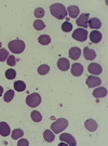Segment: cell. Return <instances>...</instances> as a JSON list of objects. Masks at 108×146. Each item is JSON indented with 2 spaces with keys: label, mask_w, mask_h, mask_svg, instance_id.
<instances>
[{
  "label": "cell",
  "mask_w": 108,
  "mask_h": 146,
  "mask_svg": "<svg viewBox=\"0 0 108 146\" xmlns=\"http://www.w3.org/2000/svg\"><path fill=\"white\" fill-rule=\"evenodd\" d=\"M50 12L54 17H56L58 20H63L67 16V11L65 7L61 3H54L50 7Z\"/></svg>",
  "instance_id": "cell-1"
},
{
  "label": "cell",
  "mask_w": 108,
  "mask_h": 146,
  "mask_svg": "<svg viewBox=\"0 0 108 146\" xmlns=\"http://www.w3.org/2000/svg\"><path fill=\"white\" fill-rule=\"evenodd\" d=\"M9 50L12 53H15V54H20L25 50V42L20 39H15V40H12L9 42L8 44Z\"/></svg>",
  "instance_id": "cell-2"
},
{
  "label": "cell",
  "mask_w": 108,
  "mask_h": 146,
  "mask_svg": "<svg viewBox=\"0 0 108 146\" xmlns=\"http://www.w3.org/2000/svg\"><path fill=\"white\" fill-rule=\"evenodd\" d=\"M68 125V121L64 118H60V119L55 120L51 125V129L54 133H61L62 131H64Z\"/></svg>",
  "instance_id": "cell-3"
},
{
  "label": "cell",
  "mask_w": 108,
  "mask_h": 146,
  "mask_svg": "<svg viewBox=\"0 0 108 146\" xmlns=\"http://www.w3.org/2000/svg\"><path fill=\"white\" fill-rule=\"evenodd\" d=\"M41 103V96L38 93H31L26 98V104L29 107L35 108L38 105Z\"/></svg>",
  "instance_id": "cell-4"
},
{
  "label": "cell",
  "mask_w": 108,
  "mask_h": 146,
  "mask_svg": "<svg viewBox=\"0 0 108 146\" xmlns=\"http://www.w3.org/2000/svg\"><path fill=\"white\" fill-rule=\"evenodd\" d=\"M72 38L77 41L83 42L87 40V31L84 28H77L76 31L72 33Z\"/></svg>",
  "instance_id": "cell-5"
},
{
  "label": "cell",
  "mask_w": 108,
  "mask_h": 146,
  "mask_svg": "<svg viewBox=\"0 0 108 146\" xmlns=\"http://www.w3.org/2000/svg\"><path fill=\"white\" fill-rule=\"evenodd\" d=\"M87 84L89 88H95V87H98L99 84H102V80L96 77V76H90V77H87Z\"/></svg>",
  "instance_id": "cell-6"
},
{
  "label": "cell",
  "mask_w": 108,
  "mask_h": 146,
  "mask_svg": "<svg viewBox=\"0 0 108 146\" xmlns=\"http://www.w3.org/2000/svg\"><path fill=\"white\" fill-rule=\"evenodd\" d=\"M87 70H89V73L92 74L93 76H95V75H99V74H102V66L97 64V63H91L90 65H89V67H87Z\"/></svg>",
  "instance_id": "cell-7"
},
{
  "label": "cell",
  "mask_w": 108,
  "mask_h": 146,
  "mask_svg": "<svg viewBox=\"0 0 108 146\" xmlns=\"http://www.w3.org/2000/svg\"><path fill=\"white\" fill-rule=\"evenodd\" d=\"M60 140L63 141V142H66L68 145H72V146L77 145L75 137H74L72 134H69V133H64V134H61V135H60Z\"/></svg>",
  "instance_id": "cell-8"
},
{
  "label": "cell",
  "mask_w": 108,
  "mask_h": 146,
  "mask_svg": "<svg viewBox=\"0 0 108 146\" xmlns=\"http://www.w3.org/2000/svg\"><path fill=\"white\" fill-rule=\"evenodd\" d=\"M87 21H89V13H83L78 17V20L76 21L78 26L82 27V28H87Z\"/></svg>",
  "instance_id": "cell-9"
},
{
  "label": "cell",
  "mask_w": 108,
  "mask_h": 146,
  "mask_svg": "<svg viewBox=\"0 0 108 146\" xmlns=\"http://www.w3.org/2000/svg\"><path fill=\"white\" fill-rule=\"evenodd\" d=\"M69 66H70V63H69V61H68L67 58H62L57 61V67H58V69L63 70V72L68 70V69H69Z\"/></svg>",
  "instance_id": "cell-10"
},
{
  "label": "cell",
  "mask_w": 108,
  "mask_h": 146,
  "mask_svg": "<svg viewBox=\"0 0 108 146\" xmlns=\"http://www.w3.org/2000/svg\"><path fill=\"white\" fill-rule=\"evenodd\" d=\"M83 73V66L79 63H75L72 65V74L76 77L81 76Z\"/></svg>",
  "instance_id": "cell-11"
},
{
  "label": "cell",
  "mask_w": 108,
  "mask_h": 146,
  "mask_svg": "<svg viewBox=\"0 0 108 146\" xmlns=\"http://www.w3.org/2000/svg\"><path fill=\"white\" fill-rule=\"evenodd\" d=\"M83 55H84L85 60H89V61H92V60H94V58H96V53H95V51L92 50V49H90V48H87V47L83 49Z\"/></svg>",
  "instance_id": "cell-12"
},
{
  "label": "cell",
  "mask_w": 108,
  "mask_h": 146,
  "mask_svg": "<svg viewBox=\"0 0 108 146\" xmlns=\"http://www.w3.org/2000/svg\"><path fill=\"white\" fill-rule=\"evenodd\" d=\"M87 26L90 27V28H92V29H98L102 26V23L96 17H92L91 20L87 21Z\"/></svg>",
  "instance_id": "cell-13"
},
{
  "label": "cell",
  "mask_w": 108,
  "mask_h": 146,
  "mask_svg": "<svg viewBox=\"0 0 108 146\" xmlns=\"http://www.w3.org/2000/svg\"><path fill=\"white\" fill-rule=\"evenodd\" d=\"M106 95H107V90H106V88H104V87H99V88L95 89L93 91V96L94 98H97V99H99V98H105Z\"/></svg>",
  "instance_id": "cell-14"
},
{
  "label": "cell",
  "mask_w": 108,
  "mask_h": 146,
  "mask_svg": "<svg viewBox=\"0 0 108 146\" xmlns=\"http://www.w3.org/2000/svg\"><path fill=\"white\" fill-rule=\"evenodd\" d=\"M67 14H69L70 17L72 19H76L78 15H79V8H78L77 5H70V7H68V9H67Z\"/></svg>",
  "instance_id": "cell-15"
},
{
  "label": "cell",
  "mask_w": 108,
  "mask_h": 146,
  "mask_svg": "<svg viewBox=\"0 0 108 146\" xmlns=\"http://www.w3.org/2000/svg\"><path fill=\"white\" fill-rule=\"evenodd\" d=\"M11 133L10 125L7 122H0V134L2 136H8Z\"/></svg>",
  "instance_id": "cell-16"
},
{
  "label": "cell",
  "mask_w": 108,
  "mask_h": 146,
  "mask_svg": "<svg viewBox=\"0 0 108 146\" xmlns=\"http://www.w3.org/2000/svg\"><path fill=\"white\" fill-rule=\"evenodd\" d=\"M81 55V50L80 48L78 47H74L69 50V58H72V60H78Z\"/></svg>",
  "instance_id": "cell-17"
},
{
  "label": "cell",
  "mask_w": 108,
  "mask_h": 146,
  "mask_svg": "<svg viewBox=\"0 0 108 146\" xmlns=\"http://www.w3.org/2000/svg\"><path fill=\"white\" fill-rule=\"evenodd\" d=\"M90 40L93 43H98V42L102 40V34L98 31H93L90 34Z\"/></svg>",
  "instance_id": "cell-18"
},
{
  "label": "cell",
  "mask_w": 108,
  "mask_h": 146,
  "mask_svg": "<svg viewBox=\"0 0 108 146\" xmlns=\"http://www.w3.org/2000/svg\"><path fill=\"white\" fill-rule=\"evenodd\" d=\"M84 127L87 128V130L93 132V131H95L96 129H97V123H96V121H95V120L89 119L84 122Z\"/></svg>",
  "instance_id": "cell-19"
},
{
  "label": "cell",
  "mask_w": 108,
  "mask_h": 146,
  "mask_svg": "<svg viewBox=\"0 0 108 146\" xmlns=\"http://www.w3.org/2000/svg\"><path fill=\"white\" fill-rule=\"evenodd\" d=\"M14 89H15V91H17V92H23V91H25V89H26L25 82L22 81V80H17L16 82H14Z\"/></svg>",
  "instance_id": "cell-20"
},
{
  "label": "cell",
  "mask_w": 108,
  "mask_h": 146,
  "mask_svg": "<svg viewBox=\"0 0 108 146\" xmlns=\"http://www.w3.org/2000/svg\"><path fill=\"white\" fill-rule=\"evenodd\" d=\"M43 137H44V140H46V142H53L54 141V139H55V135L53 134V132H52V130H46L44 132H43Z\"/></svg>",
  "instance_id": "cell-21"
},
{
  "label": "cell",
  "mask_w": 108,
  "mask_h": 146,
  "mask_svg": "<svg viewBox=\"0 0 108 146\" xmlns=\"http://www.w3.org/2000/svg\"><path fill=\"white\" fill-rule=\"evenodd\" d=\"M38 41L42 46H46V44H49L51 42V37L48 36V35H41L38 38Z\"/></svg>",
  "instance_id": "cell-22"
},
{
  "label": "cell",
  "mask_w": 108,
  "mask_h": 146,
  "mask_svg": "<svg viewBox=\"0 0 108 146\" xmlns=\"http://www.w3.org/2000/svg\"><path fill=\"white\" fill-rule=\"evenodd\" d=\"M49 72H50V66H49V65L43 64V65H40V66L38 67V74H39V75H46Z\"/></svg>",
  "instance_id": "cell-23"
},
{
  "label": "cell",
  "mask_w": 108,
  "mask_h": 146,
  "mask_svg": "<svg viewBox=\"0 0 108 146\" xmlns=\"http://www.w3.org/2000/svg\"><path fill=\"white\" fill-rule=\"evenodd\" d=\"M31 119L32 121H35V122H40L42 120V116L41 114L39 113V111H37V110H34V111H31Z\"/></svg>",
  "instance_id": "cell-24"
},
{
  "label": "cell",
  "mask_w": 108,
  "mask_h": 146,
  "mask_svg": "<svg viewBox=\"0 0 108 146\" xmlns=\"http://www.w3.org/2000/svg\"><path fill=\"white\" fill-rule=\"evenodd\" d=\"M23 135H24V132H23V130H21V129H15V130H13L12 134H11V136H12L13 140L21 139Z\"/></svg>",
  "instance_id": "cell-25"
},
{
  "label": "cell",
  "mask_w": 108,
  "mask_h": 146,
  "mask_svg": "<svg viewBox=\"0 0 108 146\" xmlns=\"http://www.w3.org/2000/svg\"><path fill=\"white\" fill-rule=\"evenodd\" d=\"M13 98H14V91H13V90H9V91H7V93L5 94L3 100H5V102L9 103V102H11V101L13 100Z\"/></svg>",
  "instance_id": "cell-26"
},
{
  "label": "cell",
  "mask_w": 108,
  "mask_h": 146,
  "mask_svg": "<svg viewBox=\"0 0 108 146\" xmlns=\"http://www.w3.org/2000/svg\"><path fill=\"white\" fill-rule=\"evenodd\" d=\"M34 27H35L36 31H42L43 28H46V24L40 20H37V21L34 22Z\"/></svg>",
  "instance_id": "cell-27"
},
{
  "label": "cell",
  "mask_w": 108,
  "mask_h": 146,
  "mask_svg": "<svg viewBox=\"0 0 108 146\" xmlns=\"http://www.w3.org/2000/svg\"><path fill=\"white\" fill-rule=\"evenodd\" d=\"M9 58V52L5 49H0V62H5Z\"/></svg>",
  "instance_id": "cell-28"
},
{
  "label": "cell",
  "mask_w": 108,
  "mask_h": 146,
  "mask_svg": "<svg viewBox=\"0 0 108 146\" xmlns=\"http://www.w3.org/2000/svg\"><path fill=\"white\" fill-rule=\"evenodd\" d=\"M16 77V72L14 69H8L5 72V78L9 79V80H12Z\"/></svg>",
  "instance_id": "cell-29"
},
{
  "label": "cell",
  "mask_w": 108,
  "mask_h": 146,
  "mask_svg": "<svg viewBox=\"0 0 108 146\" xmlns=\"http://www.w3.org/2000/svg\"><path fill=\"white\" fill-rule=\"evenodd\" d=\"M62 29H63V31H65V33H68V31H72V24L70 22H64L62 24Z\"/></svg>",
  "instance_id": "cell-30"
},
{
  "label": "cell",
  "mask_w": 108,
  "mask_h": 146,
  "mask_svg": "<svg viewBox=\"0 0 108 146\" xmlns=\"http://www.w3.org/2000/svg\"><path fill=\"white\" fill-rule=\"evenodd\" d=\"M34 14L38 19H41V17L44 16V10L42 8H37L36 10H35V12H34Z\"/></svg>",
  "instance_id": "cell-31"
},
{
  "label": "cell",
  "mask_w": 108,
  "mask_h": 146,
  "mask_svg": "<svg viewBox=\"0 0 108 146\" xmlns=\"http://www.w3.org/2000/svg\"><path fill=\"white\" fill-rule=\"evenodd\" d=\"M7 63L10 66H15L16 65V58L14 55H9V58H7Z\"/></svg>",
  "instance_id": "cell-32"
},
{
  "label": "cell",
  "mask_w": 108,
  "mask_h": 146,
  "mask_svg": "<svg viewBox=\"0 0 108 146\" xmlns=\"http://www.w3.org/2000/svg\"><path fill=\"white\" fill-rule=\"evenodd\" d=\"M28 145H29V143H28V141L26 139H22L17 143V146H28Z\"/></svg>",
  "instance_id": "cell-33"
},
{
  "label": "cell",
  "mask_w": 108,
  "mask_h": 146,
  "mask_svg": "<svg viewBox=\"0 0 108 146\" xmlns=\"http://www.w3.org/2000/svg\"><path fill=\"white\" fill-rule=\"evenodd\" d=\"M2 92H3V88H2L1 86H0V96L2 95Z\"/></svg>",
  "instance_id": "cell-34"
},
{
  "label": "cell",
  "mask_w": 108,
  "mask_h": 146,
  "mask_svg": "<svg viewBox=\"0 0 108 146\" xmlns=\"http://www.w3.org/2000/svg\"><path fill=\"white\" fill-rule=\"evenodd\" d=\"M2 47V43H1V42H0V48Z\"/></svg>",
  "instance_id": "cell-35"
}]
</instances>
